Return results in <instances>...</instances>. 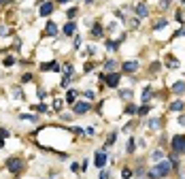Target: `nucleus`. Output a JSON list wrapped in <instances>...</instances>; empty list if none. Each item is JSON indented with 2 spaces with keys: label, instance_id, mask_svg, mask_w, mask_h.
I'll return each mask as SVG.
<instances>
[{
  "label": "nucleus",
  "instance_id": "1",
  "mask_svg": "<svg viewBox=\"0 0 185 179\" xmlns=\"http://www.w3.org/2000/svg\"><path fill=\"white\" fill-rule=\"evenodd\" d=\"M170 171H173V162H170V160H164V162H160V164H155V167H153V171L149 173V177H151V179L166 177Z\"/></svg>",
  "mask_w": 185,
  "mask_h": 179
},
{
  "label": "nucleus",
  "instance_id": "2",
  "mask_svg": "<svg viewBox=\"0 0 185 179\" xmlns=\"http://www.w3.org/2000/svg\"><path fill=\"white\" fill-rule=\"evenodd\" d=\"M170 147H173L174 154H185V137H183V134H177V137H173Z\"/></svg>",
  "mask_w": 185,
  "mask_h": 179
},
{
  "label": "nucleus",
  "instance_id": "3",
  "mask_svg": "<svg viewBox=\"0 0 185 179\" xmlns=\"http://www.w3.org/2000/svg\"><path fill=\"white\" fill-rule=\"evenodd\" d=\"M7 167L11 173H21V168H24V162L19 160V158H11L9 162H7Z\"/></svg>",
  "mask_w": 185,
  "mask_h": 179
},
{
  "label": "nucleus",
  "instance_id": "4",
  "mask_svg": "<svg viewBox=\"0 0 185 179\" xmlns=\"http://www.w3.org/2000/svg\"><path fill=\"white\" fill-rule=\"evenodd\" d=\"M102 81L109 85V87H117V85H119V75H117V72H111V75H107Z\"/></svg>",
  "mask_w": 185,
  "mask_h": 179
},
{
  "label": "nucleus",
  "instance_id": "5",
  "mask_svg": "<svg viewBox=\"0 0 185 179\" xmlns=\"http://www.w3.org/2000/svg\"><path fill=\"white\" fill-rule=\"evenodd\" d=\"M40 71H45V72H58V71H62L60 68V64H58V62H55V60H51V62H47V64H43V66H40Z\"/></svg>",
  "mask_w": 185,
  "mask_h": 179
},
{
  "label": "nucleus",
  "instance_id": "6",
  "mask_svg": "<svg viewBox=\"0 0 185 179\" xmlns=\"http://www.w3.org/2000/svg\"><path fill=\"white\" fill-rule=\"evenodd\" d=\"M73 109H74V113H79V115H81V113H87V111L92 109V105H89V102H74Z\"/></svg>",
  "mask_w": 185,
  "mask_h": 179
},
{
  "label": "nucleus",
  "instance_id": "7",
  "mask_svg": "<svg viewBox=\"0 0 185 179\" xmlns=\"http://www.w3.org/2000/svg\"><path fill=\"white\" fill-rule=\"evenodd\" d=\"M104 164H107V152H104V149H98V152H96V167L102 168Z\"/></svg>",
  "mask_w": 185,
  "mask_h": 179
},
{
  "label": "nucleus",
  "instance_id": "8",
  "mask_svg": "<svg viewBox=\"0 0 185 179\" xmlns=\"http://www.w3.org/2000/svg\"><path fill=\"white\" fill-rule=\"evenodd\" d=\"M53 13V2H43L40 4V17H47Z\"/></svg>",
  "mask_w": 185,
  "mask_h": 179
},
{
  "label": "nucleus",
  "instance_id": "9",
  "mask_svg": "<svg viewBox=\"0 0 185 179\" xmlns=\"http://www.w3.org/2000/svg\"><path fill=\"white\" fill-rule=\"evenodd\" d=\"M134 11H136V15H138V17H147V15H149V9H147V4H145V2H138Z\"/></svg>",
  "mask_w": 185,
  "mask_h": 179
},
{
  "label": "nucleus",
  "instance_id": "10",
  "mask_svg": "<svg viewBox=\"0 0 185 179\" xmlns=\"http://www.w3.org/2000/svg\"><path fill=\"white\" fill-rule=\"evenodd\" d=\"M123 71L126 72H136L138 71V62H132V60H130V62H123Z\"/></svg>",
  "mask_w": 185,
  "mask_h": 179
},
{
  "label": "nucleus",
  "instance_id": "11",
  "mask_svg": "<svg viewBox=\"0 0 185 179\" xmlns=\"http://www.w3.org/2000/svg\"><path fill=\"white\" fill-rule=\"evenodd\" d=\"M74 32H77V26H74V22H68V24L64 26V34H66V36H74Z\"/></svg>",
  "mask_w": 185,
  "mask_h": 179
},
{
  "label": "nucleus",
  "instance_id": "12",
  "mask_svg": "<svg viewBox=\"0 0 185 179\" xmlns=\"http://www.w3.org/2000/svg\"><path fill=\"white\" fill-rule=\"evenodd\" d=\"M45 34H47V36H55V34H58V26L53 24V22H49L47 28H45Z\"/></svg>",
  "mask_w": 185,
  "mask_h": 179
},
{
  "label": "nucleus",
  "instance_id": "13",
  "mask_svg": "<svg viewBox=\"0 0 185 179\" xmlns=\"http://www.w3.org/2000/svg\"><path fill=\"white\" fill-rule=\"evenodd\" d=\"M173 92H174V94H183V92H185V83H183V81H177V83L173 85Z\"/></svg>",
  "mask_w": 185,
  "mask_h": 179
},
{
  "label": "nucleus",
  "instance_id": "14",
  "mask_svg": "<svg viewBox=\"0 0 185 179\" xmlns=\"http://www.w3.org/2000/svg\"><path fill=\"white\" fill-rule=\"evenodd\" d=\"M162 158H164V152H162V149H158V152L151 154V160H153V162H160Z\"/></svg>",
  "mask_w": 185,
  "mask_h": 179
},
{
  "label": "nucleus",
  "instance_id": "15",
  "mask_svg": "<svg viewBox=\"0 0 185 179\" xmlns=\"http://www.w3.org/2000/svg\"><path fill=\"white\" fill-rule=\"evenodd\" d=\"M74 98H77V92H73V90H70V92L66 94V102H68V105H74Z\"/></svg>",
  "mask_w": 185,
  "mask_h": 179
},
{
  "label": "nucleus",
  "instance_id": "16",
  "mask_svg": "<svg viewBox=\"0 0 185 179\" xmlns=\"http://www.w3.org/2000/svg\"><path fill=\"white\" fill-rule=\"evenodd\" d=\"M181 109H183V102H181V100H174L173 105H170V111H181Z\"/></svg>",
  "mask_w": 185,
  "mask_h": 179
},
{
  "label": "nucleus",
  "instance_id": "17",
  "mask_svg": "<svg viewBox=\"0 0 185 179\" xmlns=\"http://www.w3.org/2000/svg\"><path fill=\"white\" fill-rule=\"evenodd\" d=\"M92 36H94V38H100V36H102V28H100V26H94V30H92Z\"/></svg>",
  "mask_w": 185,
  "mask_h": 179
},
{
  "label": "nucleus",
  "instance_id": "18",
  "mask_svg": "<svg viewBox=\"0 0 185 179\" xmlns=\"http://www.w3.org/2000/svg\"><path fill=\"white\" fill-rule=\"evenodd\" d=\"M149 96H151V85H147V87L143 90V102H147V100H149Z\"/></svg>",
  "mask_w": 185,
  "mask_h": 179
},
{
  "label": "nucleus",
  "instance_id": "19",
  "mask_svg": "<svg viewBox=\"0 0 185 179\" xmlns=\"http://www.w3.org/2000/svg\"><path fill=\"white\" fill-rule=\"evenodd\" d=\"M166 64H168L170 68H177V66H179V62H177L174 58H168V60H166Z\"/></svg>",
  "mask_w": 185,
  "mask_h": 179
},
{
  "label": "nucleus",
  "instance_id": "20",
  "mask_svg": "<svg viewBox=\"0 0 185 179\" xmlns=\"http://www.w3.org/2000/svg\"><path fill=\"white\" fill-rule=\"evenodd\" d=\"M104 66H107V68H115V66H117V62H115V60H107V62H104Z\"/></svg>",
  "mask_w": 185,
  "mask_h": 179
},
{
  "label": "nucleus",
  "instance_id": "21",
  "mask_svg": "<svg viewBox=\"0 0 185 179\" xmlns=\"http://www.w3.org/2000/svg\"><path fill=\"white\" fill-rule=\"evenodd\" d=\"M62 71H64V75H68V77H70V75H73V66H70V64H66Z\"/></svg>",
  "mask_w": 185,
  "mask_h": 179
},
{
  "label": "nucleus",
  "instance_id": "22",
  "mask_svg": "<svg viewBox=\"0 0 185 179\" xmlns=\"http://www.w3.org/2000/svg\"><path fill=\"white\" fill-rule=\"evenodd\" d=\"M164 26H166V19H160V22H155L153 28H155V30H160V28H164Z\"/></svg>",
  "mask_w": 185,
  "mask_h": 179
},
{
  "label": "nucleus",
  "instance_id": "23",
  "mask_svg": "<svg viewBox=\"0 0 185 179\" xmlns=\"http://www.w3.org/2000/svg\"><path fill=\"white\" fill-rule=\"evenodd\" d=\"M119 96H121V98H130V96H132V92H130V90H121V92H119Z\"/></svg>",
  "mask_w": 185,
  "mask_h": 179
},
{
  "label": "nucleus",
  "instance_id": "24",
  "mask_svg": "<svg viewBox=\"0 0 185 179\" xmlns=\"http://www.w3.org/2000/svg\"><path fill=\"white\" fill-rule=\"evenodd\" d=\"M132 152H134V139L128 141V154H132Z\"/></svg>",
  "mask_w": 185,
  "mask_h": 179
},
{
  "label": "nucleus",
  "instance_id": "25",
  "mask_svg": "<svg viewBox=\"0 0 185 179\" xmlns=\"http://www.w3.org/2000/svg\"><path fill=\"white\" fill-rule=\"evenodd\" d=\"M19 119H24V122H34V115H19Z\"/></svg>",
  "mask_w": 185,
  "mask_h": 179
},
{
  "label": "nucleus",
  "instance_id": "26",
  "mask_svg": "<svg viewBox=\"0 0 185 179\" xmlns=\"http://www.w3.org/2000/svg\"><path fill=\"white\" fill-rule=\"evenodd\" d=\"M121 175H123V179H130V177H132V171H130V168H123Z\"/></svg>",
  "mask_w": 185,
  "mask_h": 179
},
{
  "label": "nucleus",
  "instance_id": "27",
  "mask_svg": "<svg viewBox=\"0 0 185 179\" xmlns=\"http://www.w3.org/2000/svg\"><path fill=\"white\" fill-rule=\"evenodd\" d=\"M147 111H149V107H147V105H143V107L138 109V111H136V113H138V115H145V113H147Z\"/></svg>",
  "mask_w": 185,
  "mask_h": 179
},
{
  "label": "nucleus",
  "instance_id": "28",
  "mask_svg": "<svg viewBox=\"0 0 185 179\" xmlns=\"http://www.w3.org/2000/svg\"><path fill=\"white\" fill-rule=\"evenodd\" d=\"M158 126H160L158 119H151V122H149V128H158Z\"/></svg>",
  "mask_w": 185,
  "mask_h": 179
},
{
  "label": "nucleus",
  "instance_id": "29",
  "mask_svg": "<svg viewBox=\"0 0 185 179\" xmlns=\"http://www.w3.org/2000/svg\"><path fill=\"white\" fill-rule=\"evenodd\" d=\"M74 15H77V9H70V11L66 13V17H68V19H73Z\"/></svg>",
  "mask_w": 185,
  "mask_h": 179
},
{
  "label": "nucleus",
  "instance_id": "30",
  "mask_svg": "<svg viewBox=\"0 0 185 179\" xmlns=\"http://www.w3.org/2000/svg\"><path fill=\"white\" fill-rule=\"evenodd\" d=\"M115 137H117V134H109V139H107V145H113V143H115Z\"/></svg>",
  "mask_w": 185,
  "mask_h": 179
},
{
  "label": "nucleus",
  "instance_id": "31",
  "mask_svg": "<svg viewBox=\"0 0 185 179\" xmlns=\"http://www.w3.org/2000/svg\"><path fill=\"white\" fill-rule=\"evenodd\" d=\"M107 49H109V51H115V49H117V43H107Z\"/></svg>",
  "mask_w": 185,
  "mask_h": 179
},
{
  "label": "nucleus",
  "instance_id": "32",
  "mask_svg": "<svg viewBox=\"0 0 185 179\" xmlns=\"http://www.w3.org/2000/svg\"><path fill=\"white\" fill-rule=\"evenodd\" d=\"M155 71H160V62H153L151 64V72H155Z\"/></svg>",
  "mask_w": 185,
  "mask_h": 179
},
{
  "label": "nucleus",
  "instance_id": "33",
  "mask_svg": "<svg viewBox=\"0 0 185 179\" xmlns=\"http://www.w3.org/2000/svg\"><path fill=\"white\" fill-rule=\"evenodd\" d=\"M100 179H109V173L104 168H100Z\"/></svg>",
  "mask_w": 185,
  "mask_h": 179
},
{
  "label": "nucleus",
  "instance_id": "34",
  "mask_svg": "<svg viewBox=\"0 0 185 179\" xmlns=\"http://www.w3.org/2000/svg\"><path fill=\"white\" fill-rule=\"evenodd\" d=\"M126 111H128V113H136V105H128Z\"/></svg>",
  "mask_w": 185,
  "mask_h": 179
},
{
  "label": "nucleus",
  "instance_id": "35",
  "mask_svg": "<svg viewBox=\"0 0 185 179\" xmlns=\"http://www.w3.org/2000/svg\"><path fill=\"white\" fill-rule=\"evenodd\" d=\"M7 137H9V132L4 130V128H2V130H0V139H7Z\"/></svg>",
  "mask_w": 185,
  "mask_h": 179
},
{
  "label": "nucleus",
  "instance_id": "36",
  "mask_svg": "<svg viewBox=\"0 0 185 179\" xmlns=\"http://www.w3.org/2000/svg\"><path fill=\"white\" fill-rule=\"evenodd\" d=\"M36 111H47V105H36Z\"/></svg>",
  "mask_w": 185,
  "mask_h": 179
},
{
  "label": "nucleus",
  "instance_id": "37",
  "mask_svg": "<svg viewBox=\"0 0 185 179\" xmlns=\"http://www.w3.org/2000/svg\"><path fill=\"white\" fill-rule=\"evenodd\" d=\"M183 34H185V28H181V30H179V32H177L174 36H183Z\"/></svg>",
  "mask_w": 185,
  "mask_h": 179
},
{
  "label": "nucleus",
  "instance_id": "38",
  "mask_svg": "<svg viewBox=\"0 0 185 179\" xmlns=\"http://www.w3.org/2000/svg\"><path fill=\"white\" fill-rule=\"evenodd\" d=\"M179 124H181V126H185V115H181V117H179Z\"/></svg>",
  "mask_w": 185,
  "mask_h": 179
},
{
  "label": "nucleus",
  "instance_id": "39",
  "mask_svg": "<svg viewBox=\"0 0 185 179\" xmlns=\"http://www.w3.org/2000/svg\"><path fill=\"white\" fill-rule=\"evenodd\" d=\"M58 2H60V4H68L70 0H58Z\"/></svg>",
  "mask_w": 185,
  "mask_h": 179
},
{
  "label": "nucleus",
  "instance_id": "40",
  "mask_svg": "<svg viewBox=\"0 0 185 179\" xmlns=\"http://www.w3.org/2000/svg\"><path fill=\"white\" fill-rule=\"evenodd\" d=\"M0 147H4V139H0Z\"/></svg>",
  "mask_w": 185,
  "mask_h": 179
},
{
  "label": "nucleus",
  "instance_id": "41",
  "mask_svg": "<svg viewBox=\"0 0 185 179\" xmlns=\"http://www.w3.org/2000/svg\"><path fill=\"white\" fill-rule=\"evenodd\" d=\"M2 2H7V0H0V4H2Z\"/></svg>",
  "mask_w": 185,
  "mask_h": 179
},
{
  "label": "nucleus",
  "instance_id": "42",
  "mask_svg": "<svg viewBox=\"0 0 185 179\" xmlns=\"http://www.w3.org/2000/svg\"><path fill=\"white\" fill-rule=\"evenodd\" d=\"M166 2H168V0H166Z\"/></svg>",
  "mask_w": 185,
  "mask_h": 179
}]
</instances>
